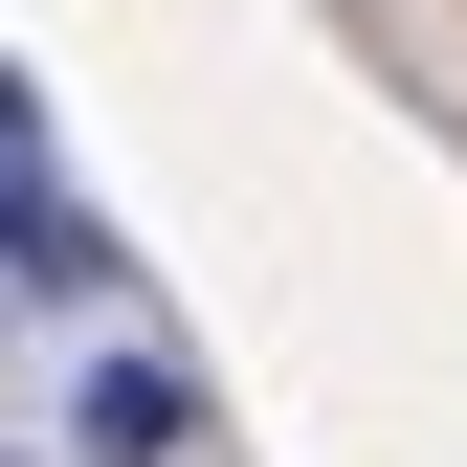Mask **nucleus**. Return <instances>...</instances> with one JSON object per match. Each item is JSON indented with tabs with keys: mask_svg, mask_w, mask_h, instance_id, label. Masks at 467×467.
Returning <instances> with one entry per match:
<instances>
[{
	"mask_svg": "<svg viewBox=\"0 0 467 467\" xmlns=\"http://www.w3.org/2000/svg\"><path fill=\"white\" fill-rule=\"evenodd\" d=\"M0 267H23V289H111V223H89L67 179H23V156H0Z\"/></svg>",
	"mask_w": 467,
	"mask_h": 467,
	"instance_id": "nucleus-2",
	"label": "nucleus"
},
{
	"mask_svg": "<svg viewBox=\"0 0 467 467\" xmlns=\"http://www.w3.org/2000/svg\"><path fill=\"white\" fill-rule=\"evenodd\" d=\"M67 445H89V467H179V445H201V379H179V357H89Z\"/></svg>",
	"mask_w": 467,
	"mask_h": 467,
	"instance_id": "nucleus-1",
	"label": "nucleus"
}]
</instances>
